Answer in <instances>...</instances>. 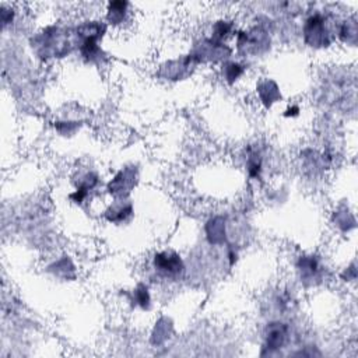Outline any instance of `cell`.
<instances>
[{"instance_id":"cell-4","label":"cell","mask_w":358,"mask_h":358,"mask_svg":"<svg viewBox=\"0 0 358 358\" xmlns=\"http://www.w3.org/2000/svg\"><path fill=\"white\" fill-rule=\"evenodd\" d=\"M150 267L152 277L166 284L180 282L187 273L182 255L171 248L154 252L150 260Z\"/></svg>"},{"instance_id":"cell-8","label":"cell","mask_w":358,"mask_h":358,"mask_svg":"<svg viewBox=\"0 0 358 358\" xmlns=\"http://www.w3.org/2000/svg\"><path fill=\"white\" fill-rule=\"evenodd\" d=\"M234 49L225 42L213 39L211 36H201L192 45L189 55L197 64L206 63H222L231 59Z\"/></svg>"},{"instance_id":"cell-23","label":"cell","mask_w":358,"mask_h":358,"mask_svg":"<svg viewBox=\"0 0 358 358\" xmlns=\"http://www.w3.org/2000/svg\"><path fill=\"white\" fill-rule=\"evenodd\" d=\"M299 112H301V108L298 106V105H289L285 110H284V116L285 117H296L298 115H299Z\"/></svg>"},{"instance_id":"cell-7","label":"cell","mask_w":358,"mask_h":358,"mask_svg":"<svg viewBox=\"0 0 358 358\" xmlns=\"http://www.w3.org/2000/svg\"><path fill=\"white\" fill-rule=\"evenodd\" d=\"M296 280L303 288L320 285L326 278V266L316 253H302L294 262Z\"/></svg>"},{"instance_id":"cell-12","label":"cell","mask_w":358,"mask_h":358,"mask_svg":"<svg viewBox=\"0 0 358 358\" xmlns=\"http://www.w3.org/2000/svg\"><path fill=\"white\" fill-rule=\"evenodd\" d=\"M134 217V206L130 199H113L103 210L102 218L113 225L129 224Z\"/></svg>"},{"instance_id":"cell-17","label":"cell","mask_w":358,"mask_h":358,"mask_svg":"<svg viewBox=\"0 0 358 358\" xmlns=\"http://www.w3.org/2000/svg\"><path fill=\"white\" fill-rule=\"evenodd\" d=\"M245 169L250 180H260L264 173V155L259 148L248 147L245 157Z\"/></svg>"},{"instance_id":"cell-16","label":"cell","mask_w":358,"mask_h":358,"mask_svg":"<svg viewBox=\"0 0 358 358\" xmlns=\"http://www.w3.org/2000/svg\"><path fill=\"white\" fill-rule=\"evenodd\" d=\"M246 71L248 64L241 60L228 59L220 64V78L228 85L236 84L245 76Z\"/></svg>"},{"instance_id":"cell-18","label":"cell","mask_w":358,"mask_h":358,"mask_svg":"<svg viewBox=\"0 0 358 358\" xmlns=\"http://www.w3.org/2000/svg\"><path fill=\"white\" fill-rule=\"evenodd\" d=\"M126 298L133 308H138L144 312H148L152 308L150 287L145 282H138L130 292L126 294Z\"/></svg>"},{"instance_id":"cell-6","label":"cell","mask_w":358,"mask_h":358,"mask_svg":"<svg viewBox=\"0 0 358 358\" xmlns=\"http://www.w3.org/2000/svg\"><path fill=\"white\" fill-rule=\"evenodd\" d=\"M292 329L291 324L281 319H271L266 323L262 333L260 355H277L282 348L291 343Z\"/></svg>"},{"instance_id":"cell-19","label":"cell","mask_w":358,"mask_h":358,"mask_svg":"<svg viewBox=\"0 0 358 358\" xmlns=\"http://www.w3.org/2000/svg\"><path fill=\"white\" fill-rule=\"evenodd\" d=\"M236 31L238 29L235 27L234 20H231V18H218L213 22L208 36H211L215 41L225 42L229 36H235Z\"/></svg>"},{"instance_id":"cell-20","label":"cell","mask_w":358,"mask_h":358,"mask_svg":"<svg viewBox=\"0 0 358 358\" xmlns=\"http://www.w3.org/2000/svg\"><path fill=\"white\" fill-rule=\"evenodd\" d=\"M336 38H338L341 42L355 46L357 43V20L352 18H344L337 24L336 28Z\"/></svg>"},{"instance_id":"cell-10","label":"cell","mask_w":358,"mask_h":358,"mask_svg":"<svg viewBox=\"0 0 358 358\" xmlns=\"http://www.w3.org/2000/svg\"><path fill=\"white\" fill-rule=\"evenodd\" d=\"M74 190L69 193V200L76 206H84L91 194L98 189L101 176L94 168L77 169L71 176Z\"/></svg>"},{"instance_id":"cell-14","label":"cell","mask_w":358,"mask_h":358,"mask_svg":"<svg viewBox=\"0 0 358 358\" xmlns=\"http://www.w3.org/2000/svg\"><path fill=\"white\" fill-rule=\"evenodd\" d=\"M130 13H131V4L126 0H112L106 3V8H105V22L108 24V27H113V28H119L123 27L129 18H130Z\"/></svg>"},{"instance_id":"cell-22","label":"cell","mask_w":358,"mask_h":358,"mask_svg":"<svg viewBox=\"0 0 358 358\" xmlns=\"http://www.w3.org/2000/svg\"><path fill=\"white\" fill-rule=\"evenodd\" d=\"M0 11H1V13H0V17H1V27H3V29L6 31L10 25L14 24L15 17H17V11H15L14 7H11V6L6 4V3L1 4Z\"/></svg>"},{"instance_id":"cell-13","label":"cell","mask_w":358,"mask_h":358,"mask_svg":"<svg viewBox=\"0 0 358 358\" xmlns=\"http://www.w3.org/2000/svg\"><path fill=\"white\" fill-rule=\"evenodd\" d=\"M206 239L213 246L228 243V220L222 214H214L204 222Z\"/></svg>"},{"instance_id":"cell-1","label":"cell","mask_w":358,"mask_h":358,"mask_svg":"<svg viewBox=\"0 0 358 358\" xmlns=\"http://www.w3.org/2000/svg\"><path fill=\"white\" fill-rule=\"evenodd\" d=\"M28 45L32 53L42 62L63 59L76 50L73 27L49 24L35 32L29 38Z\"/></svg>"},{"instance_id":"cell-9","label":"cell","mask_w":358,"mask_h":358,"mask_svg":"<svg viewBox=\"0 0 358 358\" xmlns=\"http://www.w3.org/2000/svg\"><path fill=\"white\" fill-rule=\"evenodd\" d=\"M140 169L134 164L122 166L115 175L106 182L105 190L113 199H129L130 193L138 185Z\"/></svg>"},{"instance_id":"cell-2","label":"cell","mask_w":358,"mask_h":358,"mask_svg":"<svg viewBox=\"0 0 358 358\" xmlns=\"http://www.w3.org/2000/svg\"><path fill=\"white\" fill-rule=\"evenodd\" d=\"M108 25L103 20H85L73 27L76 50L85 64H102L106 52L101 46Z\"/></svg>"},{"instance_id":"cell-21","label":"cell","mask_w":358,"mask_h":358,"mask_svg":"<svg viewBox=\"0 0 358 358\" xmlns=\"http://www.w3.org/2000/svg\"><path fill=\"white\" fill-rule=\"evenodd\" d=\"M81 122L77 120H56L55 122V130L63 136V137H71L77 133L80 129Z\"/></svg>"},{"instance_id":"cell-5","label":"cell","mask_w":358,"mask_h":358,"mask_svg":"<svg viewBox=\"0 0 358 358\" xmlns=\"http://www.w3.org/2000/svg\"><path fill=\"white\" fill-rule=\"evenodd\" d=\"M235 49L242 57H257L268 52L271 46L270 31L256 24L246 29H238L235 34Z\"/></svg>"},{"instance_id":"cell-11","label":"cell","mask_w":358,"mask_h":358,"mask_svg":"<svg viewBox=\"0 0 358 358\" xmlns=\"http://www.w3.org/2000/svg\"><path fill=\"white\" fill-rule=\"evenodd\" d=\"M199 64L193 60V57L187 53L179 56L176 59H171L159 64L158 67V77L165 81H182L186 80L193 74Z\"/></svg>"},{"instance_id":"cell-15","label":"cell","mask_w":358,"mask_h":358,"mask_svg":"<svg viewBox=\"0 0 358 358\" xmlns=\"http://www.w3.org/2000/svg\"><path fill=\"white\" fill-rule=\"evenodd\" d=\"M256 96L264 109L273 108L282 99L280 85L273 78H262L256 83Z\"/></svg>"},{"instance_id":"cell-3","label":"cell","mask_w":358,"mask_h":358,"mask_svg":"<svg viewBox=\"0 0 358 358\" xmlns=\"http://www.w3.org/2000/svg\"><path fill=\"white\" fill-rule=\"evenodd\" d=\"M336 28L337 24L331 14L315 10L303 18L301 27L302 42L315 50L327 49L336 41Z\"/></svg>"}]
</instances>
